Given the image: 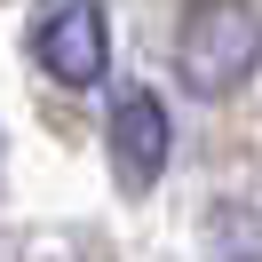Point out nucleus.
I'll list each match as a JSON object with an SVG mask.
<instances>
[{"label": "nucleus", "instance_id": "1", "mask_svg": "<svg viewBox=\"0 0 262 262\" xmlns=\"http://www.w3.org/2000/svg\"><path fill=\"white\" fill-rule=\"evenodd\" d=\"M262 64V0H191L175 32V72L191 96H230Z\"/></svg>", "mask_w": 262, "mask_h": 262}, {"label": "nucleus", "instance_id": "2", "mask_svg": "<svg viewBox=\"0 0 262 262\" xmlns=\"http://www.w3.org/2000/svg\"><path fill=\"white\" fill-rule=\"evenodd\" d=\"M40 72H56L64 88H96L103 80V56H112V32H103V8L96 0H56L32 32Z\"/></svg>", "mask_w": 262, "mask_h": 262}, {"label": "nucleus", "instance_id": "3", "mask_svg": "<svg viewBox=\"0 0 262 262\" xmlns=\"http://www.w3.org/2000/svg\"><path fill=\"white\" fill-rule=\"evenodd\" d=\"M167 103L151 96V88H119V103H112V175L127 183V191H151L159 183V167H167Z\"/></svg>", "mask_w": 262, "mask_h": 262}]
</instances>
